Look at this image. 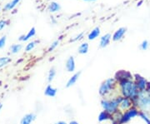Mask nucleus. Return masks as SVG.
Returning <instances> with one entry per match:
<instances>
[{"label":"nucleus","instance_id":"cd10ccee","mask_svg":"<svg viewBox=\"0 0 150 124\" xmlns=\"http://www.w3.org/2000/svg\"><path fill=\"white\" fill-rule=\"evenodd\" d=\"M8 23H9V21H8V20H4V19L0 20V31L3 30L5 26L8 25Z\"/></svg>","mask_w":150,"mask_h":124},{"label":"nucleus","instance_id":"412c9836","mask_svg":"<svg viewBox=\"0 0 150 124\" xmlns=\"http://www.w3.org/2000/svg\"><path fill=\"white\" fill-rule=\"evenodd\" d=\"M11 58L5 56V57H1L0 58V68H3L6 67L7 65H8L11 63Z\"/></svg>","mask_w":150,"mask_h":124},{"label":"nucleus","instance_id":"aec40b11","mask_svg":"<svg viewBox=\"0 0 150 124\" xmlns=\"http://www.w3.org/2000/svg\"><path fill=\"white\" fill-rule=\"evenodd\" d=\"M20 0H13L11 1L10 3H8L7 4H5V6L4 7V10L8 11V10H12L15 8V6L19 3Z\"/></svg>","mask_w":150,"mask_h":124},{"label":"nucleus","instance_id":"9d476101","mask_svg":"<svg viewBox=\"0 0 150 124\" xmlns=\"http://www.w3.org/2000/svg\"><path fill=\"white\" fill-rule=\"evenodd\" d=\"M65 68L67 72L69 73H74L76 69V63H75L74 58L73 56H70L68 58V59L66 60L65 63Z\"/></svg>","mask_w":150,"mask_h":124},{"label":"nucleus","instance_id":"f704fd0d","mask_svg":"<svg viewBox=\"0 0 150 124\" xmlns=\"http://www.w3.org/2000/svg\"><path fill=\"white\" fill-rule=\"evenodd\" d=\"M83 1H96V0H83Z\"/></svg>","mask_w":150,"mask_h":124},{"label":"nucleus","instance_id":"5701e85b","mask_svg":"<svg viewBox=\"0 0 150 124\" xmlns=\"http://www.w3.org/2000/svg\"><path fill=\"white\" fill-rule=\"evenodd\" d=\"M22 49H23L22 44H13L12 46H10L9 50H10L11 54H16L18 53H19Z\"/></svg>","mask_w":150,"mask_h":124},{"label":"nucleus","instance_id":"1a4fd4ad","mask_svg":"<svg viewBox=\"0 0 150 124\" xmlns=\"http://www.w3.org/2000/svg\"><path fill=\"white\" fill-rule=\"evenodd\" d=\"M126 32H127V27H119L118 29H117L115 32H113L112 36V40L113 42H118V41L122 40Z\"/></svg>","mask_w":150,"mask_h":124},{"label":"nucleus","instance_id":"393cba45","mask_svg":"<svg viewBox=\"0 0 150 124\" xmlns=\"http://www.w3.org/2000/svg\"><path fill=\"white\" fill-rule=\"evenodd\" d=\"M59 43H60L59 40H55V41H54L53 43H51L48 49V53H51V52H53L54 50H55V49H57V47L59 45Z\"/></svg>","mask_w":150,"mask_h":124},{"label":"nucleus","instance_id":"bb28decb","mask_svg":"<svg viewBox=\"0 0 150 124\" xmlns=\"http://www.w3.org/2000/svg\"><path fill=\"white\" fill-rule=\"evenodd\" d=\"M149 42L147 41V40H144L141 44H140V49H142V50H144V51H146L147 49H149Z\"/></svg>","mask_w":150,"mask_h":124},{"label":"nucleus","instance_id":"473e14b6","mask_svg":"<svg viewBox=\"0 0 150 124\" xmlns=\"http://www.w3.org/2000/svg\"><path fill=\"white\" fill-rule=\"evenodd\" d=\"M143 2H144V1H143V0H140L139 2V3H138V4H137V6H138V7H139V6H141V4H143Z\"/></svg>","mask_w":150,"mask_h":124},{"label":"nucleus","instance_id":"0eeeda50","mask_svg":"<svg viewBox=\"0 0 150 124\" xmlns=\"http://www.w3.org/2000/svg\"><path fill=\"white\" fill-rule=\"evenodd\" d=\"M114 78L117 81V82H118L125 80V79H134V76L128 71L119 70L115 73Z\"/></svg>","mask_w":150,"mask_h":124},{"label":"nucleus","instance_id":"f3484780","mask_svg":"<svg viewBox=\"0 0 150 124\" xmlns=\"http://www.w3.org/2000/svg\"><path fill=\"white\" fill-rule=\"evenodd\" d=\"M100 33H101V31H100V28L99 27H94L91 32H89L88 34V39L89 41H93V40H95L96 38H98L99 36H100Z\"/></svg>","mask_w":150,"mask_h":124},{"label":"nucleus","instance_id":"6ab92c4d","mask_svg":"<svg viewBox=\"0 0 150 124\" xmlns=\"http://www.w3.org/2000/svg\"><path fill=\"white\" fill-rule=\"evenodd\" d=\"M89 50V45L88 43H81L78 49V53L81 55H84L88 53Z\"/></svg>","mask_w":150,"mask_h":124},{"label":"nucleus","instance_id":"dca6fc26","mask_svg":"<svg viewBox=\"0 0 150 124\" xmlns=\"http://www.w3.org/2000/svg\"><path fill=\"white\" fill-rule=\"evenodd\" d=\"M35 34H36V29H35V27H33L32 28L28 31V32L26 35H25V34L21 35V36L18 38V41H20V42H26L28 40H29L30 38H32L33 37H34Z\"/></svg>","mask_w":150,"mask_h":124},{"label":"nucleus","instance_id":"7c9ffc66","mask_svg":"<svg viewBox=\"0 0 150 124\" xmlns=\"http://www.w3.org/2000/svg\"><path fill=\"white\" fill-rule=\"evenodd\" d=\"M54 124H69V123H67L65 121H59V122H56V123Z\"/></svg>","mask_w":150,"mask_h":124},{"label":"nucleus","instance_id":"4be33fe9","mask_svg":"<svg viewBox=\"0 0 150 124\" xmlns=\"http://www.w3.org/2000/svg\"><path fill=\"white\" fill-rule=\"evenodd\" d=\"M56 74H57V72H56L55 68H51L50 70L48 71V78H47V80H48V82H52L54 81L55 77H56Z\"/></svg>","mask_w":150,"mask_h":124},{"label":"nucleus","instance_id":"f8f14e48","mask_svg":"<svg viewBox=\"0 0 150 124\" xmlns=\"http://www.w3.org/2000/svg\"><path fill=\"white\" fill-rule=\"evenodd\" d=\"M37 118L36 114L33 113L25 114L20 120V124H32Z\"/></svg>","mask_w":150,"mask_h":124},{"label":"nucleus","instance_id":"ddd939ff","mask_svg":"<svg viewBox=\"0 0 150 124\" xmlns=\"http://www.w3.org/2000/svg\"><path fill=\"white\" fill-rule=\"evenodd\" d=\"M98 120L99 123H104V122H108V121H111V122H112V121H113V118H112V114L108 113V112L103 110L102 112L98 114Z\"/></svg>","mask_w":150,"mask_h":124},{"label":"nucleus","instance_id":"39448f33","mask_svg":"<svg viewBox=\"0 0 150 124\" xmlns=\"http://www.w3.org/2000/svg\"><path fill=\"white\" fill-rule=\"evenodd\" d=\"M139 109L134 107V106L131 108H129V110L123 112L122 113V116H121V118H120L118 124H128L132 120H134V119L139 117Z\"/></svg>","mask_w":150,"mask_h":124},{"label":"nucleus","instance_id":"f03ea898","mask_svg":"<svg viewBox=\"0 0 150 124\" xmlns=\"http://www.w3.org/2000/svg\"><path fill=\"white\" fill-rule=\"evenodd\" d=\"M123 97L121 95L112 97H103L100 101L101 108L103 111L113 115L119 111V104Z\"/></svg>","mask_w":150,"mask_h":124},{"label":"nucleus","instance_id":"a878e982","mask_svg":"<svg viewBox=\"0 0 150 124\" xmlns=\"http://www.w3.org/2000/svg\"><path fill=\"white\" fill-rule=\"evenodd\" d=\"M83 35H84V33H83V32H80V33H79L77 36H75L74 38H71V39H70V42L74 43V42H77V41H79V40H81V39H83Z\"/></svg>","mask_w":150,"mask_h":124},{"label":"nucleus","instance_id":"f257e3e1","mask_svg":"<svg viewBox=\"0 0 150 124\" xmlns=\"http://www.w3.org/2000/svg\"><path fill=\"white\" fill-rule=\"evenodd\" d=\"M118 87L122 97L130 98L133 101L136 99L139 94V91L134 79H125L118 82Z\"/></svg>","mask_w":150,"mask_h":124},{"label":"nucleus","instance_id":"72a5a7b5","mask_svg":"<svg viewBox=\"0 0 150 124\" xmlns=\"http://www.w3.org/2000/svg\"><path fill=\"white\" fill-rule=\"evenodd\" d=\"M2 108H3V105H2V103H0V110L2 109Z\"/></svg>","mask_w":150,"mask_h":124},{"label":"nucleus","instance_id":"a211bd4d","mask_svg":"<svg viewBox=\"0 0 150 124\" xmlns=\"http://www.w3.org/2000/svg\"><path fill=\"white\" fill-rule=\"evenodd\" d=\"M48 10L49 13H58L61 10V6L57 2H51L48 7Z\"/></svg>","mask_w":150,"mask_h":124},{"label":"nucleus","instance_id":"7ed1b4c3","mask_svg":"<svg viewBox=\"0 0 150 124\" xmlns=\"http://www.w3.org/2000/svg\"><path fill=\"white\" fill-rule=\"evenodd\" d=\"M118 87V82L114 78H109L103 82L98 88V93L102 97H109L116 87Z\"/></svg>","mask_w":150,"mask_h":124},{"label":"nucleus","instance_id":"b1692460","mask_svg":"<svg viewBox=\"0 0 150 124\" xmlns=\"http://www.w3.org/2000/svg\"><path fill=\"white\" fill-rule=\"evenodd\" d=\"M38 43H39V41H38V40H33V41L29 42L26 45V47H25V52H30V51H32L33 49L36 47V45Z\"/></svg>","mask_w":150,"mask_h":124},{"label":"nucleus","instance_id":"6e6552de","mask_svg":"<svg viewBox=\"0 0 150 124\" xmlns=\"http://www.w3.org/2000/svg\"><path fill=\"white\" fill-rule=\"evenodd\" d=\"M132 107H134V103L133 100L128 98V97H123L122 98L120 104H119V111H121L122 113L129 110V108H131Z\"/></svg>","mask_w":150,"mask_h":124},{"label":"nucleus","instance_id":"c756f323","mask_svg":"<svg viewBox=\"0 0 150 124\" xmlns=\"http://www.w3.org/2000/svg\"><path fill=\"white\" fill-rule=\"evenodd\" d=\"M69 124H79V123L78 122V121H76V120H71Z\"/></svg>","mask_w":150,"mask_h":124},{"label":"nucleus","instance_id":"4468645a","mask_svg":"<svg viewBox=\"0 0 150 124\" xmlns=\"http://www.w3.org/2000/svg\"><path fill=\"white\" fill-rule=\"evenodd\" d=\"M81 75V72H78V73H75L74 74L70 77L69 78V80L67 81V83H66V87L67 88H69V87H72L73 86H74L76 84V82H78L79 78H80Z\"/></svg>","mask_w":150,"mask_h":124},{"label":"nucleus","instance_id":"423d86ee","mask_svg":"<svg viewBox=\"0 0 150 124\" xmlns=\"http://www.w3.org/2000/svg\"><path fill=\"white\" fill-rule=\"evenodd\" d=\"M134 80L139 92H145L146 91V89L148 87L149 82L146 80L145 78L142 77L139 74H135L134 76Z\"/></svg>","mask_w":150,"mask_h":124},{"label":"nucleus","instance_id":"9b49d317","mask_svg":"<svg viewBox=\"0 0 150 124\" xmlns=\"http://www.w3.org/2000/svg\"><path fill=\"white\" fill-rule=\"evenodd\" d=\"M111 39H112V35L110 33H105L104 35H103L99 40V48L105 49L109 45Z\"/></svg>","mask_w":150,"mask_h":124},{"label":"nucleus","instance_id":"2f4dec72","mask_svg":"<svg viewBox=\"0 0 150 124\" xmlns=\"http://www.w3.org/2000/svg\"><path fill=\"white\" fill-rule=\"evenodd\" d=\"M51 21H52V23H54V24H56L57 23V21L54 19V17H51Z\"/></svg>","mask_w":150,"mask_h":124},{"label":"nucleus","instance_id":"c9c22d12","mask_svg":"<svg viewBox=\"0 0 150 124\" xmlns=\"http://www.w3.org/2000/svg\"><path fill=\"white\" fill-rule=\"evenodd\" d=\"M0 10H1V7H0Z\"/></svg>","mask_w":150,"mask_h":124},{"label":"nucleus","instance_id":"2eb2a0df","mask_svg":"<svg viewBox=\"0 0 150 124\" xmlns=\"http://www.w3.org/2000/svg\"><path fill=\"white\" fill-rule=\"evenodd\" d=\"M57 93H58V89L52 86V85H50V84H48L44 89V95L46 97H56Z\"/></svg>","mask_w":150,"mask_h":124},{"label":"nucleus","instance_id":"c85d7f7f","mask_svg":"<svg viewBox=\"0 0 150 124\" xmlns=\"http://www.w3.org/2000/svg\"><path fill=\"white\" fill-rule=\"evenodd\" d=\"M6 41H7V37L6 36H3L0 38V49H2L6 44Z\"/></svg>","mask_w":150,"mask_h":124},{"label":"nucleus","instance_id":"20e7f679","mask_svg":"<svg viewBox=\"0 0 150 124\" xmlns=\"http://www.w3.org/2000/svg\"><path fill=\"white\" fill-rule=\"evenodd\" d=\"M134 106L139 109V111L147 112L150 109V94L147 92H139V96L133 101Z\"/></svg>","mask_w":150,"mask_h":124}]
</instances>
